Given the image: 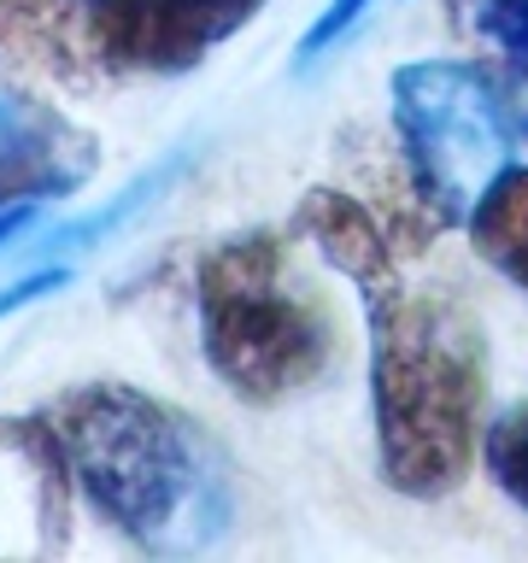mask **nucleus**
Wrapping results in <instances>:
<instances>
[{"mask_svg": "<svg viewBox=\"0 0 528 563\" xmlns=\"http://www.w3.org/2000/svg\"><path fill=\"white\" fill-rule=\"evenodd\" d=\"M88 510L153 558L206 552L235 522V482L194 417L130 382H82L47 399Z\"/></svg>", "mask_w": 528, "mask_h": 563, "instance_id": "1", "label": "nucleus"}, {"mask_svg": "<svg viewBox=\"0 0 528 563\" xmlns=\"http://www.w3.org/2000/svg\"><path fill=\"white\" fill-rule=\"evenodd\" d=\"M376 470L405 499H452L487 429V341L464 299L387 288L364 299Z\"/></svg>", "mask_w": 528, "mask_h": 563, "instance_id": "2", "label": "nucleus"}, {"mask_svg": "<svg viewBox=\"0 0 528 563\" xmlns=\"http://www.w3.org/2000/svg\"><path fill=\"white\" fill-rule=\"evenodd\" d=\"M258 12L264 0H0V88L88 100L188 77Z\"/></svg>", "mask_w": 528, "mask_h": 563, "instance_id": "3", "label": "nucleus"}, {"mask_svg": "<svg viewBox=\"0 0 528 563\" xmlns=\"http://www.w3.org/2000/svg\"><path fill=\"white\" fill-rule=\"evenodd\" d=\"M200 352L235 399L288 405L329 382L341 358V323L311 276H299L294 246L276 229H246L200 253L194 271Z\"/></svg>", "mask_w": 528, "mask_h": 563, "instance_id": "4", "label": "nucleus"}, {"mask_svg": "<svg viewBox=\"0 0 528 563\" xmlns=\"http://www.w3.org/2000/svg\"><path fill=\"white\" fill-rule=\"evenodd\" d=\"M387 95L405 165L452 223H464L475 194L517 165L510 82L482 59H411L387 77Z\"/></svg>", "mask_w": 528, "mask_h": 563, "instance_id": "5", "label": "nucleus"}, {"mask_svg": "<svg viewBox=\"0 0 528 563\" xmlns=\"http://www.w3.org/2000/svg\"><path fill=\"white\" fill-rule=\"evenodd\" d=\"M100 141L53 95L0 88V211L65 200L95 183Z\"/></svg>", "mask_w": 528, "mask_h": 563, "instance_id": "6", "label": "nucleus"}, {"mask_svg": "<svg viewBox=\"0 0 528 563\" xmlns=\"http://www.w3.org/2000/svg\"><path fill=\"white\" fill-rule=\"evenodd\" d=\"M294 229L323 253V264L334 276H346L359 288V299H376V294L405 282L399 258H394L399 246L387 241L382 218L364 200H352L346 188H306L294 206Z\"/></svg>", "mask_w": 528, "mask_h": 563, "instance_id": "7", "label": "nucleus"}, {"mask_svg": "<svg viewBox=\"0 0 528 563\" xmlns=\"http://www.w3.org/2000/svg\"><path fill=\"white\" fill-rule=\"evenodd\" d=\"M470 241L510 288L528 294V165H505L493 183L475 194V206L464 211Z\"/></svg>", "mask_w": 528, "mask_h": 563, "instance_id": "8", "label": "nucleus"}, {"mask_svg": "<svg viewBox=\"0 0 528 563\" xmlns=\"http://www.w3.org/2000/svg\"><path fill=\"white\" fill-rule=\"evenodd\" d=\"M0 446L24 452L35 464V475H42V540L65 545L70 510H77V475H70V464H65V446H59V429H53L47 405H42V411L0 417Z\"/></svg>", "mask_w": 528, "mask_h": 563, "instance_id": "9", "label": "nucleus"}, {"mask_svg": "<svg viewBox=\"0 0 528 563\" xmlns=\"http://www.w3.org/2000/svg\"><path fill=\"white\" fill-rule=\"evenodd\" d=\"M194 165V147H183V153H170V158H158L153 170H141L130 188L118 194V200H106V206H95L88 218H77V223H65V229H53V235L42 241V253H88V246H100V241H112L118 229H130L141 211H153L165 194L183 183V170Z\"/></svg>", "mask_w": 528, "mask_h": 563, "instance_id": "10", "label": "nucleus"}, {"mask_svg": "<svg viewBox=\"0 0 528 563\" xmlns=\"http://www.w3.org/2000/svg\"><path fill=\"white\" fill-rule=\"evenodd\" d=\"M447 24L499 82H528V0H447Z\"/></svg>", "mask_w": 528, "mask_h": 563, "instance_id": "11", "label": "nucleus"}, {"mask_svg": "<svg viewBox=\"0 0 528 563\" xmlns=\"http://www.w3.org/2000/svg\"><path fill=\"white\" fill-rule=\"evenodd\" d=\"M482 464L493 475V487H499L517 510H528V399L505 405L499 417H487V429H482Z\"/></svg>", "mask_w": 528, "mask_h": 563, "instance_id": "12", "label": "nucleus"}, {"mask_svg": "<svg viewBox=\"0 0 528 563\" xmlns=\"http://www.w3.org/2000/svg\"><path fill=\"white\" fill-rule=\"evenodd\" d=\"M364 12H370V0H329V7L311 18V30L299 35V47H294V70H311V65L323 59V53H329L334 42H341V35H346L352 24H359Z\"/></svg>", "mask_w": 528, "mask_h": 563, "instance_id": "13", "label": "nucleus"}, {"mask_svg": "<svg viewBox=\"0 0 528 563\" xmlns=\"http://www.w3.org/2000/svg\"><path fill=\"white\" fill-rule=\"evenodd\" d=\"M65 282H70L65 264H53V271H35V276H24V282H12V288L0 294V317L24 311V306H35V299H47V294H59Z\"/></svg>", "mask_w": 528, "mask_h": 563, "instance_id": "14", "label": "nucleus"}, {"mask_svg": "<svg viewBox=\"0 0 528 563\" xmlns=\"http://www.w3.org/2000/svg\"><path fill=\"white\" fill-rule=\"evenodd\" d=\"M35 229V206H12V211H0V246H12L18 235H30Z\"/></svg>", "mask_w": 528, "mask_h": 563, "instance_id": "15", "label": "nucleus"}]
</instances>
